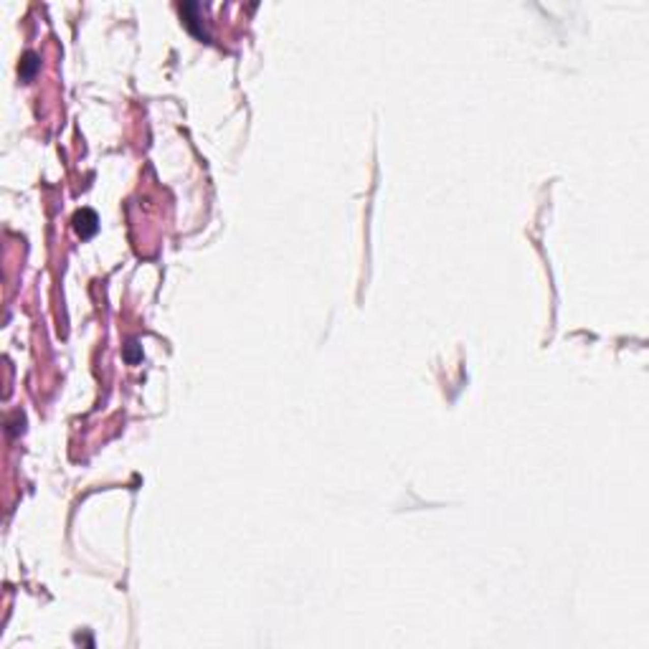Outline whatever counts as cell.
I'll return each instance as SVG.
<instances>
[{
	"label": "cell",
	"mask_w": 649,
	"mask_h": 649,
	"mask_svg": "<svg viewBox=\"0 0 649 649\" xmlns=\"http://www.w3.org/2000/svg\"><path fill=\"white\" fill-rule=\"evenodd\" d=\"M36 66H38V64H36V56H33V53H28V56H25V69H23V76L28 79V76L33 74V69H36Z\"/></svg>",
	"instance_id": "2"
},
{
	"label": "cell",
	"mask_w": 649,
	"mask_h": 649,
	"mask_svg": "<svg viewBox=\"0 0 649 649\" xmlns=\"http://www.w3.org/2000/svg\"><path fill=\"white\" fill-rule=\"evenodd\" d=\"M76 231H79L81 236H92V233L97 231V216H94L92 211L76 213Z\"/></svg>",
	"instance_id": "1"
}]
</instances>
